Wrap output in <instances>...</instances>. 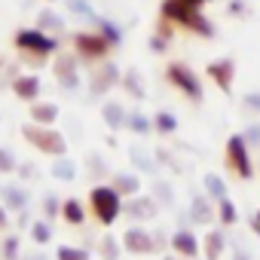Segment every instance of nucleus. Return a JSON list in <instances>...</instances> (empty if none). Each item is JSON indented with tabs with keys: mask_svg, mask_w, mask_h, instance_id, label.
<instances>
[{
	"mask_svg": "<svg viewBox=\"0 0 260 260\" xmlns=\"http://www.w3.org/2000/svg\"><path fill=\"white\" fill-rule=\"evenodd\" d=\"M55 113H58V110H55L52 104H37V107H34V119H40V122L55 119Z\"/></svg>",
	"mask_w": 260,
	"mask_h": 260,
	"instance_id": "9d476101",
	"label": "nucleus"
},
{
	"mask_svg": "<svg viewBox=\"0 0 260 260\" xmlns=\"http://www.w3.org/2000/svg\"><path fill=\"white\" fill-rule=\"evenodd\" d=\"M52 175L61 178V181H71V178H74V162H68V159L55 162V166H52Z\"/></svg>",
	"mask_w": 260,
	"mask_h": 260,
	"instance_id": "0eeeda50",
	"label": "nucleus"
},
{
	"mask_svg": "<svg viewBox=\"0 0 260 260\" xmlns=\"http://www.w3.org/2000/svg\"><path fill=\"white\" fill-rule=\"evenodd\" d=\"M175 245L184 251V254H193L196 251V242H193V236H187V233H181V236H175Z\"/></svg>",
	"mask_w": 260,
	"mask_h": 260,
	"instance_id": "9b49d317",
	"label": "nucleus"
},
{
	"mask_svg": "<svg viewBox=\"0 0 260 260\" xmlns=\"http://www.w3.org/2000/svg\"><path fill=\"white\" fill-rule=\"evenodd\" d=\"M92 202H95V211H98V217H101L104 223H110V220L116 217V211H119L116 190H107V187H101V190H95V193H92Z\"/></svg>",
	"mask_w": 260,
	"mask_h": 260,
	"instance_id": "f257e3e1",
	"label": "nucleus"
},
{
	"mask_svg": "<svg viewBox=\"0 0 260 260\" xmlns=\"http://www.w3.org/2000/svg\"><path fill=\"white\" fill-rule=\"evenodd\" d=\"M37 80L34 77H25V80H16V95H22V98H34L37 95Z\"/></svg>",
	"mask_w": 260,
	"mask_h": 260,
	"instance_id": "20e7f679",
	"label": "nucleus"
},
{
	"mask_svg": "<svg viewBox=\"0 0 260 260\" xmlns=\"http://www.w3.org/2000/svg\"><path fill=\"white\" fill-rule=\"evenodd\" d=\"M4 199H7L10 208H25V202H28L25 190H16V187H7V190H4Z\"/></svg>",
	"mask_w": 260,
	"mask_h": 260,
	"instance_id": "39448f33",
	"label": "nucleus"
},
{
	"mask_svg": "<svg viewBox=\"0 0 260 260\" xmlns=\"http://www.w3.org/2000/svg\"><path fill=\"white\" fill-rule=\"evenodd\" d=\"M0 226H4V211H0Z\"/></svg>",
	"mask_w": 260,
	"mask_h": 260,
	"instance_id": "a878e982",
	"label": "nucleus"
},
{
	"mask_svg": "<svg viewBox=\"0 0 260 260\" xmlns=\"http://www.w3.org/2000/svg\"><path fill=\"white\" fill-rule=\"evenodd\" d=\"M64 4L77 13V16H92V10H89V4H86V0H64Z\"/></svg>",
	"mask_w": 260,
	"mask_h": 260,
	"instance_id": "4468645a",
	"label": "nucleus"
},
{
	"mask_svg": "<svg viewBox=\"0 0 260 260\" xmlns=\"http://www.w3.org/2000/svg\"><path fill=\"white\" fill-rule=\"evenodd\" d=\"M156 125L162 128V132H172V128H175V119H172L169 113H159V116H156Z\"/></svg>",
	"mask_w": 260,
	"mask_h": 260,
	"instance_id": "6ab92c4d",
	"label": "nucleus"
},
{
	"mask_svg": "<svg viewBox=\"0 0 260 260\" xmlns=\"http://www.w3.org/2000/svg\"><path fill=\"white\" fill-rule=\"evenodd\" d=\"M16 162H13V156L7 153V150H0V172H10Z\"/></svg>",
	"mask_w": 260,
	"mask_h": 260,
	"instance_id": "412c9836",
	"label": "nucleus"
},
{
	"mask_svg": "<svg viewBox=\"0 0 260 260\" xmlns=\"http://www.w3.org/2000/svg\"><path fill=\"white\" fill-rule=\"evenodd\" d=\"M58 74H61V83H64V86H77V77H74V61H61V64H58Z\"/></svg>",
	"mask_w": 260,
	"mask_h": 260,
	"instance_id": "1a4fd4ad",
	"label": "nucleus"
},
{
	"mask_svg": "<svg viewBox=\"0 0 260 260\" xmlns=\"http://www.w3.org/2000/svg\"><path fill=\"white\" fill-rule=\"evenodd\" d=\"M58 257H61V260H89V251H80V248H61Z\"/></svg>",
	"mask_w": 260,
	"mask_h": 260,
	"instance_id": "f8f14e48",
	"label": "nucleus"
},
{
	"mask_svg": "<svg viewBox=\"0 0 260 260\" xmlns=\"http://www.w3.org/2000/svg\"><path fill=\"white\" fill-rule=\"evenodd\" d=\"M16 251H19V239H10V242L4 245V257H7V260H13V257H16Z\"/></svg>",
	"mask_w": 260,
	"mask_h": 260,
	"instance_id": "aec40b11",
	"label": "nucleus"
},
{
	"mask_svg": "<svg viewBox=\"0 0 260 260\" xmlns=\"http://www.w3.org/2000/svg\"><path fill=\"white\" fill-rule=\"evenodd\" d=\"M132 125H135V132H147V119L144 116H132Z\"/></svg>",
	"mask_w": 260,
	"mask_h": 260,
	"instance_id": "b1692460",
	"label": "nucleus"
},
{
	"mask_svg": "<svg viewBox=\"0 0 260 260\" xmlns=\"http://www.w3.org/2000/svg\"><path fill=\"white\" fill-rule=\"evenodd\" d=\"M116 190H135V181H132V178H125V175H122V178L116 181Z\"/></svg>",
	"mask_w": 260,
	"mask_h": 260,
	"instance_id": "5701e85b",
	"label": "nucleus"
},
{
	"mask_svg": "<svg viewBox=\"0 0 260 260\" xmlns=\"http://www.w3.org/2000/svg\"><path fill=\"white\" fill-rule=\"evenodd\" d=\"M25 135H28V141H34L37 147H43L46 153H64V141L55 135V132H37V128H25Z\"/></svg>",
	"mask_w": 260,
	"mask_h": 260,
	"instance_id": "f03ea898",
	"label": "nucleus"
},
{
	"mask_svg": "<svg viewBox=\"0 0 260 260\" xmlns=\"http://www.w3.org/2000/svg\"><path fill=\"white\" fill-rule=\"evenodd\" d=\"M128 211H132V214H141V217H147V214H153V205H147V199H141V202H135V205H128Z\"/></svg>",
	"mask_w": 260,
	"mask_h": 260,
	"instance_id": "2eb2a0df",
	"label": "nucleus"
},
{
	"mask_svg": "<svg viewBox=\"0 0 260 260\" xmlns=\"http://www.w3.org/2000/svg\"><path fill=\"white\" fill-rule=\"evenodd\" d=\"M125 242H128V248H135V251H147V248H150L147 236H141V233H135V230L125 236Z\"/></svg>",
	"mask_w": 260,
	"mask_h": 260,
	"instance_id": "6e6552de",
	"label": "nucleus"
},
{
	"mask_svg": "<svg viewBox=\"0 0 260 260\" xmlns=\"http://www.w3.org/2000/svg\"><path fill=\"white\" fill-rule=\"evenodd\" d=\"M40 28H61V22L52 13H40Z\"/></svg>",
	"mask_w": 260,
	"mask_h": 260,
	"instance_id": "f3484780",
	"label": "nucleus"
},
{
	"mask_svg": "<svg viewBox=\"0 0 260 260\" xmlns=\"http://www.w3.org/2000/svg\"><path fill=\"white\" fill-rule=\"evenodd\" d=\"M34 239H37V242H46V239H49V226H46V223H37V226H34Z\"/></svg>",
	"mask_w": 260,
	"mask_h": 260,
	"instance_id": "4be33fe9",
	"label": "nucleus"
},
{
	"mask_svg": "<svg viewBox=\"0 0 260 260\" xmlns=\"http://www.w3.org/2000/svg\"><path fill=\"white\" fill-rule=\"evenodd\" d=\"M19 46L37 49V52H49V49H52V40H46L43 34H34V31H22V34H19Z\"/></svg>",
	"mask_w": 260,
	"mask_h": 260,
	"instance_id": "7ed1b4c3",
	"label": "nucleus"
},
{
	"mask_svg": "<svg viewBox=\"0 0 260 260\" xmlns=\"http://www.w3.org/2000/svg\"><path fill=\"white\" fill-rule=\"evenodd\" d=\"M64 214H68V220H74V223H80V220H83V211H80V205H77V202H68V205H64Z\"/></svg>",
	"mask_w": 260,
	"mask_h": 260,
	"instance_id": "dca6fc26",
	"label": "nucleus"
},
{
	"mask_svg": "<svg viewBox=\"0 0 260 260\" xmlns=\"http://www.w3.org/2000/svg\"><path fill=\"white\" fill-rule=\"evenodd\" d=\"M190 4H199V0H190Z\"/></svg>",
	"mask_w": 260,
	"mask_h": 260,
	"instance_id": "bb28decb",
	"label": "nucleus"
},
{
	"mask_svg": "<svg viewBox=\"0 0 260 260\" xmlns=\"http://www.w3.org/2000/svg\"><path fill=\"white\" fill-rule=\"evenodd\" d=\"M80 49H86V52H101V43L92 40V37H80Z\"/></svg>",
	"mask_w": 260,
	"mask_h": 260,
	"instance_id": "a211bd4d",
	"label": "nucleus"
},
{
	"mask_svg": "<svg viewBox=\"0 0 260 260\" xmlns=\"http://www.w3.org/2000/svg\"><path fill=\"white\" fill-rule=\"evenodd\" d=\"M104 116H107L110 125H119V122H122V110H119L116 104H107V107H104Z\"/></svg>",
	"mask_w": 260,
	"mask_h": 260,
	"instance_id": "ddd939ff",
	"label": "nucleus"
},
{
	"mask_svg": "<svg viewBox=\"0 0 260 260\" xmlns=\"http://www.w3.org/2000/svg\"><path fill=\"white\" fill-rule=\"evenodd\" d=\"M28 260H46V257H43V254H37V257H28Z\"/></svg>",
	"mask_w": 260,
	"mask_h": 260,
	"instance_id": "393cba45",
	"label": "nucleus"
},
{
	"mask_svg": "<svg viewBox=\"0 0 260 260\" xmlns=\"http://www.w3.org/2000/svg\"><path fill=\"white\" fill-rule=\"evenodd\" d=\"M172 77H175V80H178V83H181V86H184V89H187L190 95H199V89H196V83H193V77H190L187 71L175 68V71H172Z\"/></svg>",
	"mask_w": 260,
	"mask_h": 260,
	"instance_id": "423d86ee",
	"label": "nucleus"
}]
</instances>
